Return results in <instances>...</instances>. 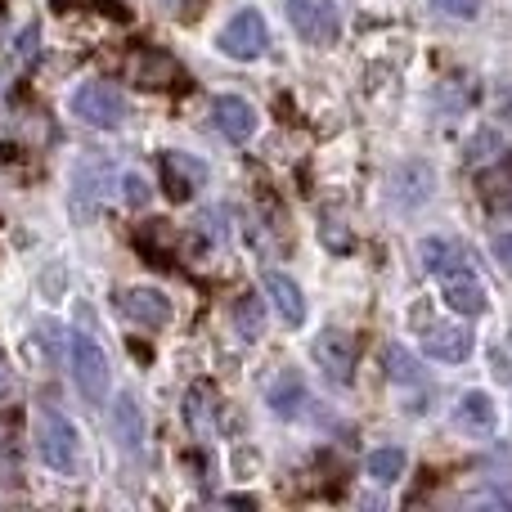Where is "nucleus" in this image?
<instances>
[{
	"label": "nucleus",
	"mask_w": 512,
	"mask_h": 512,
	"mask_svg": "<svg viewBox=\"0 0 512 512\" xmlns=\"http://www.w3.org/2000/svg\"><path fill=\"white\" fill-rule=\"evenodd\" d=\"M36 450H41V463L59 477H81L86 472V459H81V436L77 427L68 423V414H59L54 405L36 409Z\"/></svg>",
	"instance_id": "f257e3e1"
},
{
	"label": "nucleus",
	"mask_w": 512,
	"mask_h": 512,
	"mask_svg": "<svg viewBox=\"0 0 512 512\" xmlns=\"http://www.w3.org/2000/svg\"><path fill=\"white\" fill-rule=\"evenodd\" d=\"M68 351H72V378H77V391L90 400V405H104L113 369H108L104 346H99L95 328H86V315H81V310H77V333H72Z\"/></svg>",
	"instance_id": "f03ea898"
},
{
	"label": "nucleus",
	"mask_w": 512,
	"mask_h": 512,
	"mask_svg": "<svg viewBox=\"0 0 512 512\" xmlns=\"http://www.w3.org/2000/svg\"><path fill=\"white\" fill-rule=\"evenodd\" d=\"M72 117H81L95 131H117L131 117V108H126V95L113 81H81L72 90Z\"/></svg>",
	"instance_id": "7ed1b4c3"
},
{
	"label": "nucleus",
	"mask_w": 512,
	"mask_h": 512,
	"mask_svg": "<svg viewBox=\"0 0 512 512\" xmlns=\"http://www.w3.org/2000/svg\"><path fill=\"white\" fill-rule=\"evenodd\" d=\"M288 23L301 41L333 45L342 36V9L337 0H288Z\"/></svg>",
	"instance_id": "20e7f679"
},
{
	"label": "nucleus",
	"mask_w": 512,
	"mask_h": 512,
	"mask_svg": "<svg viewBox=\"0 0 512 512\" xmlns=\"http://www.w3.org/2000/svg\"><path fill=\"white\" fill-rule=\"evenodd\" d=\"M315 364L328 373L333 382H351L355 378V360H360V337L346 333V328H324L310 346Z\"/></svg>",
	"instance_id": "39448f33"
},
{
	"label": "nucleus",
	"mask_w": 512,
	"mask_h": 512,
	"mask_svg": "<svg viewBox=\"0 0 512 512\" xmlns=\"http://www.w3.org/2000/svg\"><path fill=\"white\" fill-rule=\"evenodd\" d=\"M265 45H270V32H265V18L256 14V9H239V14L221 27V50L230 54V59H243V63L261 59Z\"/></svg>",
	"instance_id": "423d86ee"
},
{
	"label": "nucleus",
	"mask_w": 512,
	"mask_h": 512,
	"mask_svg": "<svg viewBox=\"0 0 512 512\" xmlns=\"http://www.w3.org/2000/svg\"><path fill=\"white\" fill-rule=\"evenodd\" d=\"M158 167H162V189H167L176 203L194 198V189L207 185V162L189 158V153H180V149H162L158 153Z\"/></svg>",
	"instance_id": "0eeeda50"
},
{
	"label": "nucleus",
	"mask_w": 512,
	"mask_h": 512,
	"mask_svg": "<svg viewBox=\"0 0 512 512\" xmlns=\"http://www.w3.org/2000/svg\"><path fill=\"white\" fill-rule=\"evenodd\" d=\"M212 122H216V131H221L230 144H248L256 135V108L243 95H216Z\"/></svg>",
	"instance_id": "6e6552de"
},
{
	"label": "nucleus",
	"mask_w": 512,
	"mask_h": 512,
	"mask_svg": "<svg viewBox=\"0 0 512 512\" xmlns=\"http://www.w3.org/2000/svg\"><path fill=\"white\" fill-rule=\"evenodd\" d=\"M265 405H270L279 418H297V414H306V405H310L306 378H301L297 369H279V373L270 378V387H265Z\"/></svg>",
	"instance_id": "1a4fd4ad"
},
{
	"label": "nucleus",
	"mask_w": 512,
	"mask_h": 512,
	"mask_svg": "<svg viewBox=\"0 0 512 512\" xmlns=\"http://www.w3.org/2000/svg\"><path fill=\"white\" fill-rule=\"evenodd\" d=\"M441 292H445V301H450V310H459V315H468V319L486 310V283L472 274V265L441 274Z\"/></svg>",
	"instance_id": "9d476101"
},
{
	"label": "nucleus",
	"mask_w": 512,
	"mask_h": 512,
	"mask_svg": "<svg viewBox=\"0 0 512 512\" xmlns=\"http://www.w3.org/2000/svg\"><path fill=\"white\" fill-rule=\"evenodd\" d=\"M117 310H122L131 324H144V328H162L171 324V301L162 297L158 288H131L117 297Z\"/></svg>",
	"instance_id": "9b49d317"
},
{
	"label": "nucleus",
	"mask_w": 512,
	"mask_h": 512,
	"mask_svg": "<svg viewBox=\"0 0 512 512\" xmlns=\"http://www.w3.org/2000/svg\"><path fill=\"white\" fill-rule=\"evenodd\" d=\"M423 351L441 364H459L472 355V328L468 324H432L423 333Z\"/></svg>",
	"instance_id": "f8f14e48"
},
{
	"label": "nucleus",
	"mask_w": 512,
	"mask_h": 512,
	"mask_svg": "<svg viewBox=\"0 0 512 512\" xmlns=\"http://www.w3.org/2000/svg\"><path fill=\"white\" fill-rule=\"evenodd\" d=\"M261 292L270 297V306L279 310V319L288 328H301L306 324V297H301V288L288 279V274H279V270H265V279H261Z\"/></svg>",
	"instance_id": "ddd939ff"
},
{
	"label": "nucleus",
	"mask_w": 512,
	"mask_h": 512,
	"mask_svg": "<svg viewBox=\"0 0 512 512\" xmlns=\"http://www.w3.org/2000/svg\"><path fill=\"white\" fill-rule=\"evenodd\" d=\"M113 436L126 454H140L144 450V409L135 396H117L113 400Z\"/></svg>",
	"instance_id": "4468645a"
},
{
	"label": "nucleus",
	"mask_w": 512,
	"mask_h": 512,
	"mask_svg": "<svg viewBox=\"0 0 512 512\" xmlns=\"http://www.w3.org/2000/svg\"><path fill=\"white\" fill-rule=\"evenodd\" d=\"M454 423H459L463 432H477V436L495 432V423H499L495 400H490L486 391H468V396L459 400V409H454Z\"/></svg>",
	"instance_id": "2eb2a0df"
},
{
	"label": "nucleus",
	"mask_w": 512,
	"mask_h": 512,
	"mask_svg": "<svg viewBox=\"0 0 512 512\" xmlns=\"http://www.w3.org/2000/svg\"><path fill=\"white\" fill-rule=\"evenodd\" d=\"M131 77L140 81V86L158 90V86H171V81L180 77V68H176V59H171V54H162V50H140V54L131 59Z\"/></svg>",
	"instance_id": "dca6fc26"
},
{
	"label": "nucleus",
	"mask_w": 512,
	"mask_h": 512,
	"mask_svg": "<svg viewBox=\"0 0 512 512\" xmlns=\"http://www.w3.org/2000/svg\"><path fill=\"white\" fill-rule=\"evenodd\" d=\"M216 409H221V396H216L212 382H194V387H189V396H185V418H189V427H194L198 436L212 432Z\"/></svg>",
	"instance_id": "f3484780"
},
{
	"label": "nucleus",
	"mask_w": 512,
	"mask_h": 512,
	"mask_svg": "<svg viewBox=\"0 0 512 512\" xmlns=\"http://www.w3.org/2000/svg\"><path fill=\"white\" fill-rule=\"evenodd\" d=\"M418 252H423V265L432 274H450V270H463V265H468V248L454 239H427Z\"/></svg>",
	"instance_id": "a211bd4d"
},
{
	"label": "nucleus",
	"mask_w": 512,
	"mask_h": 512,
	"mask_svg": "<svg viewBox=\"0 0 512 512\" xmlns=\"http://www.w3.org/2000/svg\"><path fill=\"white\" fill-rule=\"evenodd\" d=\"M230 319H234V333H239L243 342H256L265 328V301L252 297V292H243V297H234Z\"/></svg>",
	"instance_id": "6ab92c4d"
},
{
	"label": "nucleus",
	"mask_w": 512,
	"mask_h": 512,
	"mask_svg": "<svg viewBox=\"0 0 512 512\" xmlns=\"http://www.w3.org/2000/svg\"><path fill=\"white\" fill-rule=\"evenodd\" d=\"M364 468H369L373 486H396V481L405 477V450H391V445L387 450H373Z\"/></svg>",
	"instance_id": "aec40b11"
},
{
	"label": "nucleus",
	"mask_w": 512,
	"mask_h": 512,
	"mask_svg": "<svg viewBox=\"0 0 512 512\" xmlns=\"http://www.w3.org/2000/svg\"><path fill=\"white\" fill-rule=\"evenodd\" d=\"M387 378H391V382H400V387L418 382V364H414V355H409L405 346H396V342L387 346Z\"/></svg>",
	"instance_id": "412c9836"
},
{
	"label": "nucleus",
	"mask_w": 512,
	"mask_h": 512,
	"mask_svg": "<svg viewBox=\"0 0 512 512\" xmlns=\"http://www.w3.org/2000/svg\"><path fill=\"white\" fill-rule=\"evenodd\" d=\"M504 158V140H499V131H477L468 144V162L472 167H481V162H499Z\"/></svg>",
	"instance_id": "4be33fe9"
},
{
	"label": "nucleus",
	"mask_w": 512,
	"mask_h": 512,
	"mask_svg": "<svg viewBox=\"0 0 512 512\" xmlns=\"http://www.w3.org/2000/svg\"><path fill=\"white\" fill-rule=\"evenodd\" d=\"M117 189H122V198H126V207H144L153 198V189H149V180L140 176V171H126L122 180H117Z\"/></svg>",
	"instance_id": "5701e85b"
},
{
	"label": "nucleus",
	"mask_w": 512,
	"mask_h": 512,
	"mask_svg": "<svg viewBox=\"0 0 512 512\" xmlns=\"http://www.w3.org/2000/svg\"><path fill=\"white\" fill-rule=\"evenodd\" d=\"M436 14L445 18H477L481 14V0H432Z\"/></svg>",
	"instance_id": "b1692460"
},
{
	"label": "nucleus",
	"mask_w": 512,
	"mask_h": 512,
	"mask_svg": "<svg viewBox=\"0 0 512 512\" xmlns=\"http://www.w3.org/2000/svg\"><path fill=\"white\" fill-rule=\"evenodd\" d=\"M18 59H23V68H32V63H36V54H41V27H36V23H27L23 27V41H18Z\"/></svg>",
	"instance_id": "393cba45"
},
{
	"label": "nucleus",
	"mask_w": 512,
	"mask_h": 512,
	"mask_svg": "<svg viewBox=\"0 0 512 512\" xmlns=\"http://www.w3.org/2000/svg\"><path fill=\"white\" fill-rule=\"evenodd\" d=\"M9 391H14V369H9L5 351H0V400H9Z\"/></svg>",
	"instance_id": "a878e982"
},
{
	"label": "nucleus",
	"mask_w": 512,
	"mask_h": 512,
	"mask_svg": "<svg viewBox=\"0 0 512 512\" xmlns=\"http://www.w3.org/2000/svg\"><path fill=\"white\" fill-rule=\"evenodd\" d=\"M495 256L504 261V270L512 274V234H499V239H495Z\"/></svg>",
	"instance_id": "bb28decb"
}]
</instances>
